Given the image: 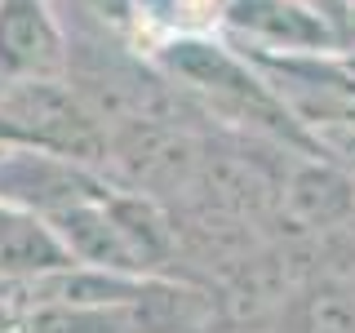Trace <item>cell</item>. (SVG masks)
<instances>
[{
  "mask_svg": "<svg viewBox=\"0 0 355 333\" xmlns=\"http://www.w3.org/2000/svg\"><path fill=\"white\" fill-rule=\"evenodd\" d=\"M306 5H311V9H320V14H324L333 27L347 36V44H351V9H355L351 0H306Z\"/></svg>",
  "mask_w": 355,
  "mask_h": 333,
  "instance_id": "cell-4",
  "label": "cell"
},
{
  "mask_svg": "<svg viewBox=\"0 0 355 333\" xmlns=\"http://www.w3.org/2000/svg\"><path fill=\"white\" fill-rule=\"evenodd\" d=\"M0 76L67 80V31L49 0H0Z\"/></svg>",
  "mask_w": 355,
  "mask_h": 333,
  "instance_id": "cell-3",
  "label": "cell"
},
{
  "mask_svg": "<svg viewBox=\"0 0 355 333\" xmlns=\"http://www.w3.org/2000/svg\"><path fill=\"white\" fill-rule=\"evenodd\" d=\"M107 178L94 164L40 147H0V209L49 222L53 214L107 196Z\"/></svg>",
  "mask_w": 355,
  "mask_h": 333,
  "instance_id": "cell-1",
  "label": "cell"
},
{
  "mask_svg": "<svg viewBox=\"0 0 355 333\" xmlns=\"http://www.w3.org/2000/svg\"><path fill=\"white\" fill-rule=\"evenodd\" d=\"M222 27L249 40V49L262 53H333L347 49L333 22L311 9L306 0H227Z\"/></svg>",
  "mask_w": 355,
  "mask_h": 333,
  "instance_id": "cell-2",
  "label": "cell"
}]
</instances>
